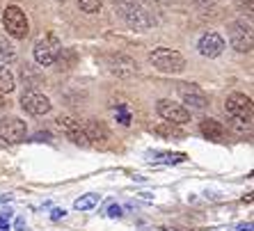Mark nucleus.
<instances>
[{"label": "nucleus", "mask_w": 254, "mask_h": 231, "mask_svg": "<svg viewBox=\"0 0 254 231\" xmlns=\"http://www.w3.org/2000/svg\"><path fill=\"white\" fill-rule=\"evenodd\" d=\"M108 215H110V218H122V206H119V204H113V206L108 208Z\"/></svg>", "instance_id": "412c9836"}, {"label": "nucleus", "mask_w": 254, "mask_h": 231, "mask_svg": "<svg viewBox=\"0 0 254 231\" xmlns=\"http://www.w3.org/2000/svg\"><path fill=\"white\" fill-rule=\"evenodd\" d=\"M197 48H199V53L204 55V58H220L222 51L227 48V44H225V39H222V35H218V32H206V35L199 39Z\"/></svg>", "instance_id": "ddd939ff"}, {"label": "nucleus", "mask_w": 254, "mask_h": 231, "mask_svg": "<svg viewBox=\"0 0 254 231\" xmlns=\"http://www.w3.org/2000/svg\"><path fill=\"white\" fill-rule=\"evenodd\" d=\"M117 12L130 28H135V30H147L156 23V18L151 16V12H149L147 7L137 5L135 0H119Z\"/></svg>", "instance_id": "f257e3e1"}, {"label": "nucleus", "mask_w": 254, "mask_h": 231, "mask_svg": "<svg viewBox=\"0 0 254 231\" xmlns=\"http://www.w3.org/2000/svg\"><path fill=\"white\" fill-rule=\"evenodd\" d=\"M108 64H110V71H113L117 78H130V76H135L137 73L135 59L128 58V55H124V53L110 55V58H108Z\"/></svg>", "instance_id": "f8f14e48"}, {"label": "nucleus", "mask_w": 254, "mask_h": 231, "mask_svg": "<svg viewBox=\"0 0 254 231\" xmlns=\"http://www.w3.org/2000/svg\"><path fill=\"white\" fill-rule=\"evenodd\" d=\"M199 130L208 140H222V137H225V126L220 124L218 119H201Z\"/></svg>", "instance_id": "2eb2a0df"}, {"label": "nucleus", "mask_w": 254, "mask_h": 231, "mask_svg": "<svg viewBox=\"0 0 254 231\" xmlns=\"http://www.w3.org/2000/svg\"><path fill=\"white\" fill-rule=\"evenodd\" d=\"M165 231H188V229H177V227H167Z\"/></svg>", "instance_id": "bb28decb"}, {"label": "nucleus", "mask_w": 254, "mask_h": 231, "mask_svg": "<svg viewBox=\"0 0 254 231\" xmlns=\"http://www.w3.org/2000/svg\"><path fill=\"white\" fill-rule=\"evenodd\" d=\"M156 113L165 119V121H170V124H177V126H184V124H188V121H190V110H188V108H184L181 103H172L170 99H163V101H158V106H156Z\"/></svg>", "instance_id": "0eeeda50"}, {"label": "nucleus", "mask_w": 254, "mask_h": 231, "mask_svg": "<svg viewBox=\"0 0 254 231\" xmlns=\"http://www.w3.org/2000/svg\"><path fill=\"white\" fill-rule=\"evenodd\" d=\"M64 215H66L64 208H53V213H51V218H53V220H60V218H64Z\"/></svg>", "instance_id": "5701e85b"}, {"label": "nucleus", "mask_w": 254, "mask_h": 231, "mask_svg": "<svg viewBox=\"0 0 254 231\" xmlns=\"http://www.w3.org/2000/svg\"><path fill=\"white\" fill-rule=\"evenodd\" d=\"M21 108L25 113L35 115V117H42V115L51 113V101L44 94H39V92H25L21 96Z\"/></svg>", "instance_id": "9d476101"}, {"label": "nucleus", "mask_w": 254, "mask_h": 231, "mask_svg": "<svg viewBox=\"0 0 254 231\" xmlns=\"http://www.w3.org/2000/svg\"><path fill=\"white\" fill-rule=\"evenodd\" d=\"M60 42L55 39L53 35L44 37V39H39V42L35 44V62L39 66H51L55 64V59H58L60 55Z\"/></svg>", "instance_id": "423d86ee"}, {"label": "nucleus", "mask_w": 254, "mask_h": 231, "mask_svg": "<svg viewBox=\"0 0 254 231\" xmlns=\"http://www.w3.org/2000/svg\"><path fill=\"white\" fill-rule=\"evenodd\" d=\"M99 199H101L99 195H83L80 199H76L73 208H76V211H89V208H94L96 204H99Z\"/></svg>", "instance_id": "6ab92c4d"}, {"label": "nucleus", "mask_w": 254, "mask_h": 231, "mask_svg": "<svg viewBox=\"0 0 254 231\" xmlns=\"http://www.w3.org/2000/svg\"><path fill=\"white\" fill-rule=\"evenodd\" d=\"M236 231H252V222H243V225H238Z\"/></svg>", "instance_id": "b1692460"}, {"label": "nucleus", "mask_w": 254, "mask_h": 231, "mask_svg": "<svg viewBox=\"0 0 254 231\" xmlns=\"http://www.w3.org/2000/svg\"><path fill=\"white\" fill-rule=\"evenodd\" d=\"M0 62H2V64H5V62L7 64L16 62V48L7 42L5 37H0Z\"/></svg>", "instance_id": "a211bd4d"}, {"label": "nucleus", "mask_w": 254, "mask_h": 231, "mask_svg": "<svg viewBox=\"0 0 254 231\" xmlns=\"http://www.w3.org/2000/svg\"><path fill=\"white\" fill-rule=\"evenodd\" d=\"M58 128L69 137L73 144H80V147H89L87 137H85V130L80 126V121H76L73 117H58Z\"/></svg>", "instance_id": "9b49d317"}, {"label": "nucleus", "mask_w": 254, "mask_h": 231, "mask_svg": "<svg viewBox=\"0 0 254 231\" xmlns=\"http://www.w3.org/2000/svg\"><path fill=\"white\" fill-rule=\"evenodd\" d=\"M7 106V101H5V94H0V110Z\"/></svg>", "instance_id": "a878e982"}, {"label": "nucleus", "mask_w": 254, "mask_h": 231, "mask_svg": "<svg viewBox=\"0 0 254 231\" xmlns=\"http://www.w3.org/2000/svg\"><path fill=\"white\" fill-rule=\"evenodd\" d=\"M2 25H5L7 35L14 37V39H25L30 32V23H28L25 12H21V9L14 5H9L5 12H2Z\"/></svg>", "instance_id": "7ed1b4c3"}, {"label": "nucleus", "mask_w": 254, "mask_h": 231, "mask_svg": "<svg viewBox=\"0 0 254 231\" xmlns=\"http://www.w3.org/2000/svg\"><path fill=\"white\" fill-rule=\"evenodd\" d=\"M25 133H28L25 121H21L18 117H9V119H2V121H0V135H2L5 142H9V144L23 142Z\"/></svg>", "instance_id": "1a4fd4ad"}, {"label": "nucleus", "mask_w": 254, "mask_h": 231, "mask_svg": "<svg viewBox=\"0 0 254 231\" xmlns=\"http://www.w3.org/2000/svg\"><path fill=\"white\" fill-rule=\"evenodd\" d=\"M85 137H87L89 144H96V147H106L108 140H110V133H108V126L99 119H87L83 126Z\"/></svg>", "instance_id": "4468645a"}, {"label": "nucleus", "mask_w": 254, "mask_h": 231, "mask_svg": "<svg viewBox=\"0 0 254 231\" xmlns=\"http://www.w3.org/2000/svg\"><path fill=\"white\" fill-rule=\"evenodd\" d=\"M149 62L160 73H181L186 69L184 55L179 51H172V48H156V51H151L149 53Z\"/></svg>", "instance_id": "f03ea898"}, {"label": "nucleus", "mask_w": 254, "mask_h": 231, "mask_svg": "<svg viewBox=\"0 0 254 231\" xmlns=\"http://www.w3.org/2000/svg\"><path fill=\"white\" fill-rule=\"evenodd\" d=\"M229 44L238 53H250L252 51V25L245 21H234L229 25Z\"/></svg>", "instance_id": "20e7f679"}, {"label": "nucleus", "mask_w": 254, "mask_h": 231, "mask_svg": "<svg viewBox=\"0 0 254 231\" xmlns=\"http://www.w3.org/2000/svg\"><path fill=\"white\" fill-rule=\"evenodd\" d=\"M14 227H16V231H23V229H25V220H23V218H18L16 222H14Z\"/></svg>", "instance_id": "393cba45"}, {"label": "nucleus", "mask_w": 254, "mask_h": 231, "mask_svg": "<svg viewBox=\"0 0 254 231\" xmlns=\"http://www.w3.org/2000/svg\"><path fill=\"white\" fill-rule=\"evenodd\" d=\"M14 87H16L14 73L9 71V66L0 64V94H9V92H14Z\"/></svg>", "instance_id": "f3484780"}, {"label": "nucleus", "mask_w": 254, "mask_h": 231, "mask_svg": "<svg viewBox=\"0 0 254 231\" xmlns=\"http://www.w3.org/2000/svg\"><path fill=\"white\" fill-rule=\"evenodd\" d=\"M154 133L160 137H167V140H181L184 137V130L179 128L177 124H170V121H163V124L154 126Z\"/></svg>", "instance_id": "dca6fc26"}, {"label": "nucleus", "mask_w": 254, "mask_h": 231, "mask_svg": "<svg viewBox=\"0 0 254 231\" xmlns=\"http://www.w3.org/2000/svg\"><path fill=\"white\" fill-rule=\"evenodd\" d=\"M225 110L231 119H238V121H252V101H250V96L245 94H234L227 96V103H225Z\"/></svg>", "instance_id": "39448f33"}, {"label": "nucleus", "mask_w": 254, "mask_h": 231, "mask_svg": "<svg viewBox=\"0 0 254 231\" xmlns=\"http://www.w3.org/2000/svg\"><path fill=\"white\" fill-rule=\"evenodd\" d=\"M78 7L87 14H99L101 7H103V0H76Z\"/></svg>", "instance_id": "aec40b11"}, {"label": "nucleus", "mask_w": 254, "mask_h": 231, "mask_svg": "<svg viewBox=\"0 0 254 231\" xmlns=\"http://www.w3.org/2000/svg\"><path fill=\"white\" fill-rule=\"evenodd\" d=\"M179 96H181V101H184L186 106H190L192 110H204V108H208V96L192 83L179 85Z\"/></svg>", "instance_id": "6e6552de"}, {"label": "nucleus", "mask_w": 254, "mask_h": 231, "mask_svg": "<svg viewBox=\"0 0 254 231\" xmlns=\"http://www.w3.org/2000/svg\"><path fill=\"white\" fill-rule=\"evenodd\" d=\"M0 229H9V211L5 215H0Z\"/></svg>", "instance_id": "4be33fe9"}]
</instances>
